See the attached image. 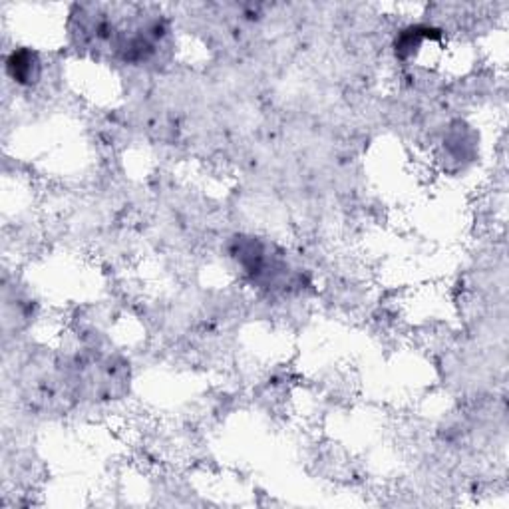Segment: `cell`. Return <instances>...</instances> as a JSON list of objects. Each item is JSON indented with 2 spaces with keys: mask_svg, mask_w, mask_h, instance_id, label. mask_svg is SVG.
I'll return each mask as SVG.
<instances>
[{
  "mask_svg": "<svg viewBox=\"0 0 509 509\" xmlns=\"http://www.w3.org/2000/svg\"><path fill=\"white\" fill-rule=\"evenodd\" d=\"M34 68H38V62L30 52H20V54H12L8 70L14 74V78L18 80H30L34 76Z\"/></svg>",
  "mask_w": 509,
  "mask_h": 509,
  "instance_id": "obj_1",
  "label": "cell"
}]
</instances>
